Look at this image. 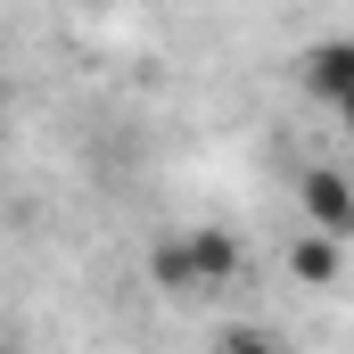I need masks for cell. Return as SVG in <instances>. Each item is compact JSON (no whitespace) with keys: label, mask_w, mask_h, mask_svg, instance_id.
<instances>
[{"label":"cell","mask_w":354,"mask_h":354,"mask_svg":"<svg viewBox=\"0 0 354 354\" xmlns=\"http://www.w3.org/2000/svg\"><path fill=\"white\" fill-rule=\"evenodd\" d=\"M248 264V248L223 231V223H189V231H165L157 248H149V280L165 288V297H223L231 280Z\"/></svg>","instance_id":"6da1fadb"},{"label":"cell","mask_w":354,"mask_h":354,"mask_svg":"<svg viewBox=\"0 0 354 354\" xmlns=\"http://www.w3.org/2000/svg\"><path fill=\"white\" fill-rule=\"evenodd\" d=\"M297 223L305 231H330V239H354V174L305 165L297 174Z\"/></svg>","instance_id":"7a4b0ae2"},{"label":"cell","mask_w":354,"mask_h":354,"mask_svg":"<svg viewBox=\"0 0 354 354\" xmlns=\"http://www.w3.org/2000/svg\"><path fill=\"white\" fill-rule=\"evenodd\" d=\"M297 75H305V99L330 107V115L354 132V41H346V33H338V41H313Z\"/></svg>","instance_id":"3957f363"},{"label":"cell","mask_w":354,"mask_h":354,"mask_svg":"<svg viewBox=\"0 0 354 354\" xmlns=\"http://www.w3.org/2000/svg\"><path fill=\"white\" fill-rule=\"evenodd\" d=\"M288 280H297V288H338V280H346V239H330V231H297Z\"/></svg>","instance_id":"277c9868"},{"label":"cell","mask_w":354,"mask_h":354,"mask_svg":"<svg viewBox=\"0 0 354 354\" xmlns=\"http://www.w3.org/2000/svg\"><path fill=\"white\" fill-rule=\"evenodd\" d=\"M206 354H288V346H280L272 330H256V322H239V330H223V338H214Z\"/></svg>","instance_id":"5b68a950"}]
</instances>
